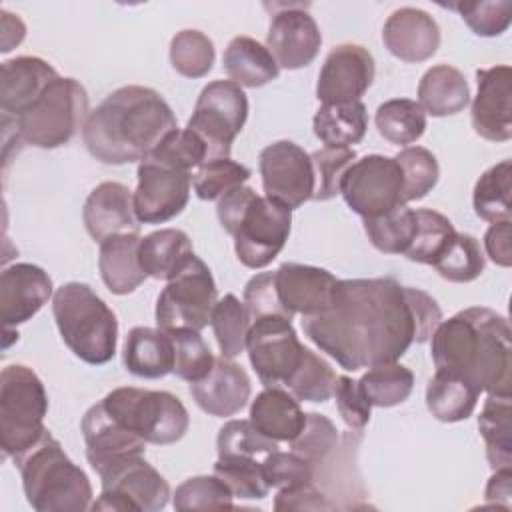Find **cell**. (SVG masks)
<instances>
[{
	"label": "cell",
	"mask_w": 512,
	"mask_h": 512,
	"mask_svg": "<svg viewBox=\"0 0 512 512\" xmlns=\"http://www.w3.org/2000/svg\"><path fill=\"white\" fill-rule=\"evenodd\" d=\"M244 306L248 308L252 320L266 318V316H280L286 320H292V316L284 310L276 284H274V272H260L252 276L244 286Z\"/></svg>",
	"instance_id": "obj_56"
},
{
	"label": "cell",
	"mask_w": 512,
	"mask_h": 512,
	"mask_svg": "<svg viewBox=\"0 0 512 512\" xmlns=\"http://www.w3.org/2000/svg\"><path fill=\"white\" fill-rule=\"evenodd\" d=\"M510 236H512V226L510 222H496L492 224L486 234H484V248L486 256L502 266L508 268L512 264V246H510Z\"/></svg>",
	"instance_id": "obj_60"
},
{
	"label": "cell",
	"mask_w": 512,
	"mask_h": 512,
	"mask_svg": "<svg viewBox=\"0 0 512 512\" xmlns=\"http://www.w3.org/2000/svg\"><path fill=\"white\" fill-rule=\"evenodd\" d=\"M486 506H498L502 510H510L512 506V470L498 468L490 476L484 490Z\"/></svg>",
	"instance_id": "obj_61"
},
{
	"label": "cell",
	"mask_w": 512,
	"mask_h": 512,
	"mask_svg": "<svg viewBox=\"0 0 512 512\" xmlns=\"http://www.w3.org/2000/svg\"><path fill=\"white\" fill-rule=\"evenodd\" d=\"M58 78V72L38 56H18L0 68V110L4 120H16Z\"/></svg>",
	"instance_id": "obj_25"
},
{
	"label": "cell",
	"mask_w": 512,
	"mask_h": 512,
	"mask_svg": "<svg viewBox=\"0 0 512 512\" xmlns=\"http://www.w3.org/2000/svg\"><path fill=\"white\" fill-rule=\"evenodd\" d=\"M290 228L292 210L256 194L232 234L238 260L252 270L266 268L284 248Z\"/></svg>",
	"instance_id": "obj_13"
},
{
	"label": "cell",
	"mask_w": 512,
	"mask_h": 512,
	"mask_svg": "<svg viewBox=\"0 0 512 512\" xmlns=\"http://www.w3.org/2000/svg\"><path fill=\"white\" fill-rule=\"evenodd\" d=\"M312 158V168H314V200L326 202L332 200L334 196L340 194V184L346 174V170L354 164L356 160V150L354 148H330L324 146L316 152L310 154Z\"/></svg>",
	"instance_id": "obj_51"
},
{
	"label": "cell",
	"mask_w": 512,
	"mask_h": 512,
	"mask_svg": "<svg viewBox=\"0 0 512 512\" xmlns=\"http://www.w3.org/2000/svg\"><path fill=\"white\" fill-rule=\"evenodd\" d=\"M232 490L216 474L192 476L184 480L174 496L172 504L176 510H208V508H232Z\"/></svg>",
	"instance_id": "obj_50"
},
{
	"label": "cell",
	"mask_w": 512,
	"mask_h": 512,
	"mask_svg": "<svg viewBox=\"0 0 512 512\" xmlns=\"http://www.w3.org/2000/svg\"><path fill=\"white\" fill-rule=\"evenodd\" d=\"M508 320L484 306L460 310L432 332L436 370L452 372L478 392L510 394L512 342Z\"/></svg>",
	"instance_id": "obj_2"
},
{
	"label": "cell",
	"mask_w": 512,
	"mask_h": 512,
	"mask_svg": "<svg viewBox=\"0 0 512 512\" xmlns=\"http://www.w3.org/2000/svg\"><path fill=\"white\" fill-rule=\"evenodd\" d=\"M250 422L274 442H292L306 424V412L290 392L270 386L252 400Z\"/></svg>",
	"instance_id": "obj_27"
},
{
	"label": "cell",
	"mask_w": 512,
	"mask_h": 512,
	"mask_svg": "<svg viewBox=\"0 0 512 512\" xmlns=\"http://www.w3.org/2000/svg\"><path fill=\"white\" fill-rule=\"evenodd\" d=\"M48 394L38 374L24 364H10L0 374V444L4 456L26 452L44 428Z\"/></svg>",
	"instance_id": "obj_6"
},
{
	"label": "cell",
	"mask_w": 512,
	"mask_h": 512,
	"mask_svg": "<svg viewBox=\"0 0 512 512\" xmlns=\"http://www.w3.org/2000/svg\"><path fill=\"white\" fill-rule=\"evenodd\" d=\"M394 160L402 170L404 202L422 200L440 178V166L436 156L422 146H408L400 150Z\"/></svg>",
	"instance_id": "obj_46"
},
{
	"label": "cell",
	"mask_w": 512,
	"mask_h": 512,
	"mask_svg": "<svg viewBox=\"0 0 512 512\" xmlns=\"http://www.w3.org/2000/svg\"><path fill=\"white\" fill-rule=\"evenodd\" d=\"M478 92L472 102L470 118L478 136L490 142L512 138V70L492 66L476 72Z\"/></svg>",
	"instance_id": "obj_19"
},
{
	"label": "cell",
	"mask_w": 512,
	"mask_h": 512,
	"mask_svg": "<svg viewBox=\"0 0 512 512\" xmlns=\"http://www.w3.org/2000/svg\"><path fill=\"white\" fill-rule=\"evenodd\" d=\"M274 284L284 310L294 314L310 316L328 308L338 278L318 266L284 262L274 272Z\"/></svg>",
	"instance_id": "obj_22"
},
{
	"label": "cell",
	"mask_w": 512,
	"mask_h": 512,
	"mask_svg": "<svg viewBox=\"0 0 512 512\" xmlns=\"http://www.w3.org/2000/svg\"><path fill=\"white\" fill-rule=\"evenodd\" d=\"M102 492L92 510H140L156 512L166 508L170 500V486L164 476L146 462L144 454L132 456L100 476Z\"/></svg>",
	"instance_id": "obj_12"
},
{
	"label": "cell",
	"mask_w": 512,
	"mask_h": 512,
	"mask_svg": "<svg viewBox=\"0 0 512 512\" xmlns=\"http://www.w3.org/2000/svg\"><path fill=\"white\" fill-rule=\"evenodd\" d=\"M480 392L464 378L436 370L426 386V408L440 422H462L472 416Z\"/></svg>",
	"instance_id": "obj_34"
},
{
	"label": "cell",
	"mask_w": 512,
	"mask_h": 512,
	"mask_svg": "<svg viewBox=\"0 0 512 512\" xmlns=\"http://www.w3.org/2000/svg\"><path fill=\"white\" fill-rule=\"evenodd\" d=\"M416 232L404 256L418 264L432 266L456 236V228L444 214L428 208L414 210Z\"/></svg>",
	"instance_id": "obj_40"
},
{
	"label": "cell",
	"mask_w": 512,
	"mask_h": 512,
	"mask_svg": "<svg viewBox=\"0 0 512 512\" xmlns=\"http://www.w3.org/2000/svg\"><path fill=\"white\" fill-rule=\"evenodd\" d=\"M216 282L202 258L192 254L174 278L168 280L156 302L160 330H202L210 324L216 306Z\"/></svg>",
	"instance_id": "obj_9"
},
{
	"label": "cell",
	"mask_w": 512,
	"mask_h": 512,
	"mask_svg": "<svg viewBox=\"0 0 512 512\" xmlns=\"http://www.w3.org/2000/svg\"><path fill=\"white\" fill-rule=\"evenodd\" d=\"M264 196L294 210L312 200L316 180L310 154L290 142L278 140L260 152L258 160Z\"/></svg>",
	"instance_id": "obj_15"
},
{
	"label": "cell",
	"mask_w": 512,
	"mask_h": 512,
	"mask_svg": "<svg viewBox=\"0 0 512 512\" xmlns=\"http://www.w3.org/2000/svg\"><path fill=\"white\" fill-rule=\"evenodd\" d=\"M246 350L260 382L284 386L304 358L306 346L298 340L292 320L266 316L252 320L246 338Z\"/></svg>",
	"instance_id": "obj_14"
},
{
	"label": "cell",
	"mask_w": 512,
	"mask_h": 512,
	"mask_svg": "<svg viewBox=\"0 0 512 512\" xmlns=\"http://www.w3.org/2000/svg\"><path fill=\"white\" fill-rule=\"evenodd\" d=\"M340 194L348 208L362 218H374L406 204L402 170L394 158L382 154L354 160L342 178Z\"/></svg>",
	"instance_id": "obj_11"
},
{
	"label": "cell",
	"mask_w": 512,
	"mask_h": 512,
	"mask_svg": "<svg viewBox=\"0 0 512 512\" xmlns=\"http://www.w3.org/2000/svg\"><path fill=\"white\" fill-rule=\"evenodd\" d=\"M364 232L370 244L384 254H404L416 232V214L406 204L386 214L364 218Z\"/></svg>",
	"instance_id": "obj_41"
},
{
	"label": "cell",
	"mask_w": 512,
	"mask_h": 512,
	"mask_svg": "<svg viewBox=\"0 0 512 512\" xmlns=\"http://www.w3.org/2000/svg\"><path fill=\"white\" fill-rule=\"evenodd\" d=\"M252 176L250 168L234 162L232 158H216L204 162L192 174V186L200 200H220L224 194L232 192Z\"/></svg>",
	"instance_id": "obj_47"
},
{
	"label": "cell",
	"mask_w": 512,
	"mask_h": 512,
	"mask_svg": "<svg viewBox=\"0 0 512 512\" xmlns=\"http://www.w3.org/2000/svg\"><path fill=\"white\" fill-rule=\"evenodd\" d=\"M512 396L488 394L478 416V430L486 444V458L492 470L512 466Z\"/></svg>",
	"instance_id": "obj_35"
},
{
	"label": "cell",
	"mask_w": 512,
	"mask_h": 512,
	"mask_svg": "<svg viewBox=\"0 0 512 512\" xmlns=\"http://www.w3.org/2000/svg\"><path fill=\"white\" fill-rule=\"evenodd\" d=\"M218 458L244 456L256 458L258 454H268L278 450V442L266 438L250 420H230L226 422L216 438Z\"/></svg>",
	"instance_id": "obj_53"
},
{
	"label": "cell",
	"mask_w": 512,
	"mask_h": 512,
	"mask_svg": "<svg viewBox=\"0 0 512 512\" xmlns=\"http://www.w3.org/2000/svg\"><path fill=\"white\" fill-rule=\"evenodd\" d=\"M336 378L338 376L334 374L332 366L322 356L306 348L302 362L298 364V368L284 386L296 400L326 402L334 394Z\"/></svg>",
	"instance_id": "obj_42"
},
{
	"label": "cell",
	"mask_w": 512,
	"mask_h": 512,
	"mask_svg": "<svg viewBox=\"0 0 512 512\" xmlns=\"http://www.w3.org/2000/svg\"><path fill=\"white\" fill-rule=\"evenodd\" d=\"M332 396L336 398V406L344 424L354 432H362L370 420L372 406L362 394L358 380L350 376H338Z\"/></svg>",
	"instance_id": "obj_57"
},
{
	"label": "cell",
	"mask_w": 512,
	"mask_h": 512,
	"mask_svg": "<svg viewBox=\"0 0 512 512\" xmlns=\"http://www.w3.org/2000/svg\"><path fill=\"white\" fill-rule=\"evenodd\" d=\"M140 240L138 234H116L100 242L98 270L112 294H130L146 280L138 258Z\"/></svg>",
	"instance_id": "obj_28"
},
{
	"label": "cell",
	"mask_w": 512,
	"mask_h": 512,
	"mask_svg": "<svg viewBox=\"0 0 512 512\" xmlns=\"http://www.w3.org/2000/svg\"><path fill=\"white\" fill-rule=\"evenodd\" d=\"M374 58L360 44L334 46L318 74L316 98L322 104L358 102L374 82Z\"/></svg>",
	"instance_id": "obj_17"
},
{
	"label": "cell",
	"mask_w": 512,
	"mask_h": 512,
	"mask_svg": "<svg viewBox=\"0 0 512 512\" xmlns=\"http://www.w3.org/2000/svg\"><path fill=\"white\" fill-rule=\"evenodd\" d=\"M256 192L250 188V186H238L234 188L232 192L224 194L220 200H218V206H216V214H218V220L222 224V228L232 236L244 210L248 208V204L254 200Z\"/></svg>",
	"instance_id": "obj_59"
},
{
	"label": "cell",
	"mask_w": 512,
	"mask_h": 512,
	"mask_svg": "<svg viewBox=\"0 0 512 512\" xmlns=\"http://www.w3.org/2000/svg\"><path fill=\"white\" fill-rule=\"evenodd\" d=\"M176 128L172 108L154 88L128 84L88 114L82 140L92 158L120 166L142 162Z\"/></svg>",
	"instance_id": "obj_3"
},
{
	"label": "cell",
	"mask_w": 512,
	"mask_h": 512,
	"mask_svg": "<svg viewBox=\"0 0 512 512\" xmlns=\"http://www.w3.org/2000/svg\"><path fill=\"white\" fill-rule=\"evenodd\" d=\"M80 428L86 444V458L98 476L146 450V442L118 424L102 402L86 410Z\"/></svg>",
	"instance_id": "obj_20"
},
{
	"label": "cell",
	"mask_w": 512,
	"mask_h": 512,
	"mask_svg": "<svg viewBox=\"0 0 512 512\" xmlns=\"http://www.w3.org/2000/svg\"><path fill=\"white\" fill-rule=\"evenodd\" d=\"M448 8L456 10L468 28L476 36L492 38L500 36L508 30L512 22V2L498 0V2H456L448 4Z\"/></svg>",
	"instance_id": "obj_54"
},
{
	"label": "cell",
	"mask_w": 512,
	"mask_h": 512,
	"mask_svg": "<svg viewBox=\"0 0 512 512\" xmlns=\"http://www.w3.org/2000/svg\"><path fill=\"white\" fill-rule=\"evenodd\" d=\"M250 378L246 370L228 360V358H216L210 374L190 384V394L194 402L210 416L226 418L238 414L250 400Z\"/></svg>",
	"instance_id": "obj_26"
},
{
	"label": "cell",
	"mask_w": 512,
	"mask_h": 512,
	"mask_svg": "<svg viewBox=\"0 0 512 512\" xmlns=\"http://www.w3.org/2000/svg\"><path fill=\"white\" fill-rule=\"evenodd\" d=\"M168 334L174 344L172 374H176L180 380H186L190 384L204 380L210 374L216 358L212 356L200 332L190 328H180V330H170Z\"/></svg>",
	"instance_id": "obj_45"
},
{
	"label": "cell",
	"mask_w": 512,
	"mask_h": 512,
	"mask_svg": "<svg viewBox=\"0 0 512 512\" xmlns=\"http://www.w3.org/2000/svg\"><path fill=\"white\" fill-rule=\"evenodd\" d=\"M124 366L138 378H164L174 368V344L166 330L136 326L128 332L122 354Z\"/></svg>",
	"instance_id": "obj_29"
},
{
	"label": "cell",
	"mask_w": 512,
	"mask_h": 512,
	"mask_svg": "<svg viewBox=\"0 0 512 512\" xmlns=\"http://www.w3.org/2000/svg\"><path fill=\"white\" fill-rule=\"evenodd\" d=\"M418 104L436 118L458 114L470 104V86L458 68L448 64L432 66L420 78Z\"/></svg>",
	"instance_id": "obj_30"
},
{
	"label": "cell",
	"mask_w": 512,
	"mask_h": 512,
	"mask_svg": "<svg viewBox=\"0 0 512 512\" xmlns=\"http://www.w3.org/2000/svg\"><path fill=\"white\" fill-rule=\"evenodd\" d=\"M214 42L200 30H180L170 42V64L186 78H204L214 64Z\"/></svg>",
	"instance_id": "obj_44"
},
{
	"label": "cell",
	"mask_w": 512,
	"mask_h": 512,
	"mask_svg": "<svg viewBox=\"0 0 512 512\" xmlns=\"http://www.w3.org/2000/svg\"><path fill=\"white\" fill-rule=\"evenodd\" d=\"M108 414L148 444H174L184 438L190 416L178 396L164 390L120 386L102 400Z\"/></svg>",
	"instance_id": "obj_7"
},
{
	"label": "cell",
	"mask_w": 512,
	"mask_h": 512,
	"mask_svg": "<svg viewBox=\"0 0 512 512\" xmlns=\"http://www.w3.org/2000/svg\"><path fill=\"white\" fill-rule=\"evenodd\" d=\"M210 324L222 358L232 360L246 350V338L252 326V316L244 302H240L234 294H226L216 302Z\"/></svg>",
	"instance_id": "obj_39"
},
{
	"label": "cell",
	"mask_w": 512,
	"mask_h": 512,
	"mask_svg": "<svg viewBox=\"0 0 512 512\" xmlns=\"http://www.w3.org/2000/svg\"><path fill=\"white\" fill-rule=\"evenodd\" d=\"M214 474L222 478L224 484L238 498L262 500L268 496L270 486L264 478L262 462H256V458H244V456L218 458L214 464Z\"/></svg>",
	"instance_id": "obj_49"
},
{
	"label": "cell",
	"mask_w": 512,
	"mask_h": 512,
	"mask_svg": "<svg viewBox=\"0 0 512 512\" xmlns=\"http://www.w3.org/2000/svg\"><path fill=\"white\" fill-rule=\"evenodd\" d=\"M0 16H2V52H10L14 46H18L22 40H24V36H26V26H24V22L20 20V18H16V24H14V28H10L12 24H10V20H8V14H6V10H2L0 12Z\"/></svg>",
	"instance_id": "obj_62"
},
{
	"label": "cell",
	"mask_w": 512,
	"mask_h": 512,
	"mask_svg": "<svg viewBox=\"0 0 512 512\" xmlns=\"http://www.w3.org/2000/svg\"><path fill=\"white\" fill-rule=\"evenodd\" d=\"M136 174L134 214L140 224H162L182 214L190 198L192 172L168 168L144 158Z\"/></svg>",
	"instance_id": "obj_16"
},
{
	"label": "cell",
	"mask_w": 512,
	"mask_h": 512,
	"mask_svg": "<svg viewBox=\"0 0 512 512\" xmlns=\"http://www.w3.org/2000/svg\"><path fill=\"white\" fill-rule=\"evenodd\" d=\"M382 42L402 62H424L440 46V28L428 12L404 6L394 10L384 22Z\"/></svg>",
	"instance_id": "obj_24"
},
{
	"label": "cell",
	"mask_w": 512,
	"mask_h": 512,
	"mask_svg": "<svg viewBox=\"0 0 512 512\" xmlns=\"http://www.w3.org/2000/svg\"><path fill=\"white\" fill-rule=\"evenodd\" d=\"M322 46L316 20L302 6H286L272 16L266 34V48L278 68L298 70L314 62Z\"/></svg>",
	"instance_id": "obj_18"
},
{
	"label": "cell",
	"mask_w": 512,
	"mask_h": 512,
	"mask_svg": "<svg viewBox=\"0 0 512 512\" xmlns=\"http://www.w3.org/2000/svg\"><path fill=\"white\" fill-rule=\"evenodd\" d=\"M484 254L474 236L456 232L442 256L432 264L436 272L454 284H466L476 280L484 272Z\"/></svg>",
	"instance_id": "obj_43"
},
{
	"label": "cell",
	"mask_w": 512,
	"mask_h": 512,
	"mask_svg": "<svg viewBox=\"0 0 512 512\" xmlns=\"http://www.w3.org/2000/svg\"><path fill=\"white\" fill-rule=\"evenodd\" d=\"M512 162L502 160L490 166L476 182L472 206L478 218L486 222H510L512 218Z\"/></svg>",
	"instance_id": "obj_36"
},
{
	"label": "cell",
	"mask_w": 512,
	"mask_h": 512,
	"mask_svg": "<svg viewBox=\"0 0 512 512\" xmlns=\"http://www.w3.org/2000/svg\"><path fill=\"white\" fill-rule=\"evenodd\" d=\"M442 322L436 300L396 278L338 280L326 310L302 316V330L344 370L398 362Z\"/></svg>",
	"instance_id": "obj_1"
},
{
	"label": "cell",
	"mask_w": 512,
	"mask_h": 512,
	"mask_svg": "<svg viewBox=\"0 0 512 512\" xmlns=\"http://www.w3.org/2000/svg\"><path fill=\"white\" fill-rule=\"evenodd\" d=\"M88 114L86 88L74 78L58 76L14 126L22 142L50 150L68 144L84 128Z\"/></svg>",
	"instance_id": "obj_8"
},
{
	"label": "cell",
	"mask_w": 512,
	"mask_h": 512,
	"mask_svg": "<svg viewBox=\"0 0 512 512\" xmlns=\"http://www.w3.org/2000/svg\"><path fill=\"white\" fill-rule=\"evenodd\" d=\"M48 272L30 262L6 266L0 276V320L4 328L28 322L52 296Z\"/></svg>",
	"instance_id": "obj_21"
},
{
	"label": "cell",
	"mask_w": 512,
	"mask_h": 512,
	"mask_svg": "<svg viewBox=\"0 0 512 512\" xmlns=\"http://www.w3.org/2000/svg\"><path fill=\"white\" fill-rule=\"evenodd\" d=\"M274 508L282 510H336V502H332L326 494H322L314 484H302L294 488H280L274 498Z\"/></svg>",
	"instance_id": "obj_58"
},
{
	"label": "cell",
	"mask_w": 512,
	"mask_h": 512,
	"mask_svg": "<svg viewBox=\"0 0 512 512\" xmlns=\"http://www.w3.org/2000/svg\"><path fill=\"white\" fill-rule=\"evenodd\" d=\"M378 134L390 144L406 146L416 142L426 130V112L416 100L392 98L378 106L374 116Z\"/></svg>",
	"instance_id": "obj_37"
},
{
	"label": "cell",
	"mask_w": 512,
	"mask_h": 512,
	"mask_svg": "<svg viewBox=\"0 0 512 512\" xmlns=\"http://www.w3.org/2000/svg\"><path fill=\"white\" fill-rule=\"evenodd\" d=\"M264 478L270 488H294L314 482V464L296 452L272 450L262 460Z\"/></svg>",
	"instance_id": "obj_55"
},
{
	"label": "cell",
	"mask_w": 512,
	"mask_h": 512,
	"mask_svg": "<svg viewBox=\"0 0 512 512\" xmlns=\"http://www.w3.org/2000/svg\"><path fill=\"white\" fill-rule=\"evenodd\" d=\"M358 386L370 406L390 408L408 400L414 388V374L398 362L378 364L358 380Z\"/></svg>",
	"instance_id": "obj_38"
},
{
	"label": "cell",
	"mask_w": 512,
	"mask_h": 512,
	"mask_svg": "<svg viewBox=\"0 0 512 512\" xmlns=\"http://www.w3.org/2000/svg\"><path fill=\"white\" fill-rule=\"evenodd\" d=\"M82 220L96 242L116 234H138L140 222L134 214V194L120 182H102L86 198Z\"/></svg>",
	"instance_id": "obj_23"
},
{
	"label": "cell",
	"mask_w": 512,
	"mask_h": 512,
	"mask_svg": "<svg viewBox=\"0 0 512 512\" xmlns=\"http://www.w3.org/2000/svg\"><path fill=\"white\" fill-rule=\"evenodd\" d=\"M194 254L192 242L184 230L162 228L140 240L138 258L146 276L170 280Z\"/></svg>",
	"instance_id": "obj_32"
},
{
	"label": "cell",
	"mask_w": 512,
	"mask_h": 512,
	"mask_svg": "<svg viewBox=\"0 0 512 512\" xmlns=\"http://www.w3.org/2000/svg\"><path fill=\"white\" fill-rule=\"evenodd\" d=\"M232 82L246 88H260L278 78L280 68L264 44L250 36H236L228 42L222 58Z\"/></svg>",
	"instance_id": "obj_31"
},
{
	"label": "cell",
	"mask_w": 512,
	"mask_h": 512,
	"mask_svg": "<svg viewBox=\"0 0 512 512\" xmlns=\"http://www.w3.org/2000/svg\"><path fill=\"white\" fill-rule=\"evenodd\" d=\"M28 504L36 512H84L92 506V484L46 430L36 444L14 458Z\"/></svg>",
	"instance_id": "obj_4"
},
{
	"label": "cell",
	"mask_w": 512,
	"mask_h": 512,
	"mask_svg": "<svg viewBox=\"0 0 512 512\" xmlns=\"http://www.w3.org/2000/svg\"><path fill=\"white\" fill-rule=\"evenodd\" d=\"M52 314L64 344L76 358L92 366L114 358L118 346L116 314L88 284H62L52 296Z\"/></svg>",
	"instance_id": "obj_5"
},
{
	"label": "cell",
	"mask_w": 512,
	"mask_h": 512,
	"mask_svg": "<svg viewBox=\"0 0 512 512\" xmlns=\"http://www.w3.org/2000/svg\"><path fill=\"white\" fill-rule=\"evenodd\" d=\"M146 158L168 168L192 172L208 160V150L192 130L176 128Z\"/></svg>",
	"instance_id": "obj_48"
},
{
	"label": "cell",
	"mask_w": 512,
	"mask_h": 512,
	"mask_svg": "<svg viewBox=\"0 0 512 512\" xmlns=\"http://www.w3.org/2000/svg\"><path fill=\"white\" fill-rule=\"evenodd\" d=\"M248 118V98L232 80H214L202 88L186 124L206 144L208 160L230 158L232 142Z\"/></svg>",
	"instance_id": "obj_10"
},
{
	"label": "cell",
	"mask_w": 512,
	"mask_h": 512,
	"mask_svg": "<svg viewBox=\"0 0 512 512\" xmlns=\"http://www.w3.org/2000/svg\"><path fill=\"white\" fill-rule=\"evenodd\" d=\"M338 442H340V434L332 424V420H328L324 414L308 412L302 432L290 442V446H292V452L310 460L316 472V466L328 460V456L338 448Z\"/></svg>",
	"instance_id": "obj_52"
},
{
	"label": "cell",
	"mask_w": 512,
	"mask_h": 512,
	"mask_svg": "<svg viewBox=\"0 0 512 512\" xmlns=\"http://www.w3.org/2000/svg\"><path fill=\"white\" fill-rule=\"evenodd\" d=\"M316 138L330 148H350L358 144L368 128L366 106L358 102L322 104L312 120Z\"/></svg>",
	"instance_id": "obj_33"
}]
</instances>
